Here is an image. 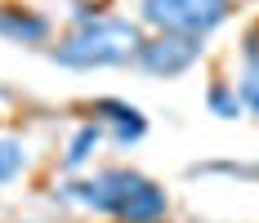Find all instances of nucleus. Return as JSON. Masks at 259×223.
<instances>
[{
  "mask_svg": "<svg viewBox=\"0 0 259 223\" xmlns=\"http://www.w3.org/2000/svg\"><path fill=\"white\" fill-rule=\"evenodd\" d=\"M90 116L103 125V129L112 125V143L116 148H130V143H139L148 134V116L125 99H94L90 103Z\"/></svg>",
  "mask_w": 259,
  "mask_h": 223,
  "instance_id": "5",
  "label": "nucleus"
},
{
  "mask_svg": "<svg viewBox=\"0 0 259 223\" xmlns=\"http://www.w3.org/2000/svg\"><path fill=\"white\" fill-rule=\"evenodd\" d=\"M54 197L67 201V205H80L90 214H107L116 223H161L170 214L165 188L139 170H125V165H107L90 179H72Z\"/></svg>",
  "mask_w": 259,
  "mask_h": 223,
  "instance_id": "1",
  "label": "nucleus"
},
{
  "mask_svg": "<svg viewBox=\"0 0 259 223\" xmlns=\"http://www.w3.org/2000/svg\"><path fill=\"white\" fill-rule=\"evenodd\" d=\"M237 0H139V23L152 31H175V36H197L206 40L210 31L233 18Z\"/></svg>",
  "mask_w": 259,
  "mask_h": 223,
  "instance_id": "3",
  "label": "nucleus"
},
{
  "mask_svg": "<svg viewBox=\"0 0 259 223\" xmlns=\"http://www.w3.org/2000/svg\"><path fill=\"white\" fill-rule=\"evenodd\" d=\"M206 54V40H197V36H175V31H156V36H143V45H139V67L148 76H161V80H170V76H183L188 67H197V58Z\"/></svg>",
  "mask_w": 259,
  "mask_h": 223,
  "instance_id": "4",
  "label": "nucleus"
},
{
  "mask_svg": "<svg viewBox=\"0 0 259 223\" xmlns=\"http://www.w3.org/2000/svg\"><path fill=\"white\" fill-rule=\"evenodd\" d=\"M237 94H241V107L259 116V54H250V58H246V67H241V85H237Z\"/></svg>",
  "mask_w": 259,
  "mask_h": 223,
  "instance_id": "10",
  "label": "nucleus"
},
{
  "mask_svg": "<svg viewBox=\"0 0 259 223\" xmlns=\"http://www.w3.org/2000/svg\"><path fill=\"white\" fill-rule=\"evenodd\" d=\"M206 103H210V112L219 116V121H237L246 107H241V94H237V85H228V80H214L206 90Z\"/></svg>",
  "mask_w": 259,
  "mask_h": 223,
  "instance_id": "8",
  "label": "nucleus"
},
{
  "mask_svg": "<svg viewBox=\"0 0 259 223\" xmlns=\"http://www.w3.org/2000/svg\"><path fill=\"white\" fill-rule=\"evenodd\" d=\"M139 45H143V23L112 18V14H94L90 23L72 27L50 50V58L58 67H72V72H94V67L134 63L139 58Z\"/></svg>",
  "mask_w": 259,
  "mask_h": 223,
  "instance_id": "2",
  "label": "nucleus"
},
{
  "mask_svg": "<svg viewBox=\"0 0 259 223\" xmlns=\"http://www.w3.org/2000/svg\"><path fill=\"white\" fill-rule=\"evenodd\" d=\"M188 174H233V179H259V161H206Z\"/></svg>",
  "mask_w": 259,
  "mask_h": 223,
  "instance_id": "11",
  "label": "nucleus"
},
{
  "mask_svg": "<svg viewBox=\"0 0 259 223\" xmlns=\"http://www.w3.org/2000/svg\"><path fill=\"white\" fill-rule=\"evenodd\" d=\"M23 170H27V148L18 139H0V188L14 183Z\"/></svg>",
  "mask_w": 259,
  "mask_h": 223,
  "instance_id": "9",
  "label": "nucleus"
},
{
  "mask_svg": "<svg viewBox=\"0 0 259 223\" xmlns=\"http://www.w3.org/2000/svg\"><path fill=\"white\" fill-rule=\"evenodd\" d=\"M0 36L14 45H45L50 40V18L23 9V5H0Z\"/></svg>",
  "mask_w": 259,
  "mask_h": 223,
  "instance_id": "6",
  "label": "nucleus"
},
{
  "mask_svg": "<svg viewBox=\"0 0 259 223\" xmlns=\"http://www.w3.org/2000/svg\"><path fill=\"white\" fill-rule=\"evenodd\" d=\"M99 143H103V125H99V121L76 125L72 143H67V152H63V170H80V165L94 156V148H99Z\"/></svg>",
  "mask_w": 259,
  "mask_h": 223,
  "instance_id": "7",
  "label": "nucleus"
}]
</instances>
